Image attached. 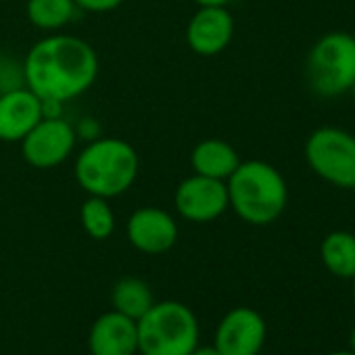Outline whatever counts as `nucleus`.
Listing matches in <instances>:
<instances>
[{"mask_svg":"<svg viewBox=\"0 0 355 355\" xmlns=\"http://www.w3.org/2000/svg\"><path fill=\"white\" fill-rule=\"evenodd\" d=\"M24 82L40 101L65 103L84 94L98 76L94 49L76 36H49L24 61Z\"/></svg>","mask_w":355,"mask_h":355,"instance_id":"nucleus-1","label":"nucleus"},{"mask_svg":"<svg viewBox=\"0 0 355 355\" xmlns=\"http://www.w3.org/2000/svg\"><path fill=\"white\" fill-rule=\"evenodd\" d=\"M234 214L253 226L276 222L288 203V187L282 173L268 161H241L226 182Z\"/></svg>","mask_w":355,"mask_h":355,"instance_id":"nucleus-2","label":"nucleus"},{"mask_svg":"<svg viewBox=\"0 0 355 355\" xmlns=\"http://www.w3.org/2000/svg\"><path fill=\"white\" fill-rule=\"evenodd\" d=\"M138 153L136 148L113 136L90 140L78 155L73 173L80 189L90 197L113 199L132 189L138 178Z\"/></svg>","mask_w":355,"mask_h":355,"instance_id":"nucleus-3","label":"nucleus"},{"mask_svg":"<svg viewBox=\"0 0 355 355\" xmlns=\"http://www.w3.org/2000/svg\"><path fill=\"white\" fill-rule=\"evenodd\" d=\"M140 355H189L199 345V320L180 301H155L136 322Z\"/></svg>","mask_w":355,"mask_h":355,"instance_id":"nucleus-4","label":"nucleus"},{"mask_svg":"<svg viewBox=\"0 0 355 355\" xmlns=\"http://www.w3.org/2000/svg\"><path fill=\"white\" fill-rule=\"evenodd\" d=\"M305 78L318 96L334 98L349 92L355 82V36L324 34L307 55Z\"/></svg>","mask_w":355,"mask_h":355,"instance_id":"nucleus-5","label":"nucleus"},{"mask_svg":"<svg viewBox=\"0 0 355 355\" xmlns=\"http://www.w3.org/2000/svg\"><path fill=\"white\" fill-rule=\"evenodd\" d=\"M305 159L313 173L338 189H355V136L347 130L324 125L309 134Z\"/></svg>","mask_w":355,"mask_h":355,"instance_id":"nucleus-6","label":"nucleus"},{"mask_svg":"<svg viewBox=\"0 0 355 355\" xmlns=\"http://www.w3.org/2000/svg\"><path fill=\"white\" fill-rule=\"evenodd\" d=\"M76 140V128L67 119L42 117L21 140V153L32 167L53 169L71 155Z\"/></svg>","mask_w":355,"mask_h":355,"instance_id":"nucleus-7","label":"nucleus"},{"mask_svg":"<svg viewBox=\"0 0 355 355\" xmlns=\"http://www.w3.org/2000/svg\"><path fill=\"white\" fill-rule=\"evenodd\" d=\"M173 203L178 214L193 224L214 222L230 207L226 182L199 173L178 184Z\"/></svg>","mask_w":355,"mask_h":355,"instance_id":"nucleus-8","label":"nucleus"},{"mask_svg":"<svg viewBox=\"0 0 355 355\" xmlns=\"http://www.w3.org/2000/svg\"><path fill=\"white\" fill-rule=\"evenodd\" d=\"M266 320L253 307L230 309L216 328V349L222 355H259L266 343Z\"/></svg>","mask_w":355,"mask_h":355,"instance_id":"nucleus-9","label":"nucleus"},{"mask_svg":"<svg viewBox=\"0 0 355 355\" xmlns=\"http://www.w3.org/2000/svg\"><path fill=\"white\" fill-rule=\"evenodd\" d=\"M128 241L134 249L146 255H161L178 241L175 220L159 207H142L134 211L125 224Z\"/></svg>","mask_w":355,"mask_h":355,"instance_id":"nucleus-10","label":"nucleus"},{"mask_svg":"<svg viewBox=\"0 0 355 355\" xmlns=\"http://www.w3.org/2000/svg\"><path fill=\"white\" fill-rule=\"evenodd\" d=\"M234 36V19L226 7H199L187 28V42L201 57L220 55Z\"/></svg>","mask_w":355,"mask_h":355,"instance_id":"nucleus-11","label":"nucleus"},{"mask_svg":"<svg viewBox=\"0 0 355 355\" xmlns=\"http://www.w3.org/2000/svg\"><path fill=\"white\" fill-rule=\"evenodd\" d=\"M42 117V101L28 86L0 92V140L3 142H21Z\"/></svg>","mask_w":355,"mask_h":355,"instance_id":"nucleus-12","label":"nucleus"},{"mask_svg":"<svg viewBox=\"0 0 355 355\" xmlns=\"http://www.w3.org/2000/svg\"><path fill=\"white\" fill-rule=\"evenodd\" d=\"M92 355H136L138 353V326L136 320L107 311L98 315L88 334Z\"/></svg>","mask_w":355,"mask_h":355,"instance_id":"nucleus-13","label":"nucleus"},{"mask_svg":"<svg viewBox=\"0 0 355 355\" xmlns=\"http://www.w3.org/2000/svg\"><path fill=\"white\" fill-rule=\"evenodd\" d=\"M239 163L241 157L236 148L220 138H207L199 142L191 153V165L195 173L216 178V180H228Z\"/></svg>","mask_w":355,"mask_h":355,"instance_id":"nucleus-14","label":"nucleus"},{"mask_svg":"<svg viewBox=\"0 0 355 355\" xmlns=\"http://www.w3.org/2000/svg\"><path fill=\"white\" fill-rule=\"evenodd\" d=\"M320 257L324 268L336 278L355 276V234L336 230L330 232L320 245Z\"/></svg>","mask_w":355,"mask_h":355,"instance_id":"nucleus-15","label":"nucleus"},{"mask_svg":"<svg viewBox=\"0 0 355 355\" xmlns=\"http://www.w3.org/2000/svg\"><path fill=\"white\" fill-rule=\"evenodd\" d=\"M111 303L115 311L138 322L153 307L155 297H153L150 286L144 280L130 276V278H121L119 282H115L111 291Z\"/></svg>","mask_w":355,"mask_h":355,"instance_id":"nucleus-16","label":"nucleus"},{"mask_svg":"<svg viewBox=\"0 0 355 355\" xmlns=\"http://www.w3.org/2000/svg\"><path fill=\"white\" fill-rule=\"evenodd\" d=\"M73 0H28V19L38 30H61L76 17Z\"/></svg>","mask_w":355,"mask_h":355,"instance_id":"nucleus-17","label":"nucleus"},{"mask_svg":"<svg viewBox=\"0 0 355 355\" xmlns=\"http://www.w3.org/2000/svg\"><path fill=\"white\" fill-rule=\"evenodd\" d=\"M80 222L86 234L94 241H107L115 230V214L109 205V199L90 197L80 207Z\"/></svg>","mask_w":355,"mask_h":355,"instance_id":"nucleus-18","label":"nucleus"},{"mask_svg":"<svg viewBox=\"0 0 355 355\" xmlns=\"http://www.w3.org/2000/svg\"><path fill=\"white\" fill-rule=\"evenodd\" d=\"M76 7L88 13H109L115 11L123 0H73Z\"/></svg>","mask_w":355,"mask_h":355,"instance_id":"nucleus-19","label":"nucleus"},{"mask_svg":"<svg viewBox=\"0 0 355 355\" xmlns=\"http://www.w3.org/2000/svg\"><path fill=\"white\" fill-rule=\"evenodd\" d=\"M189 355H222V353L216 349V345H201V343H199Z\"/></svg>","mask_w":355,"mask_h":355,"instance_id":"nucleus-20","label":"nucleus"},{"mask_svg":"<svg viewBox=\"0 0 355 355\" xmlns=\"http://www.w3.org/2000/svg\"><path fill=\"white\" fill-rule=\"evenodd\" d=\"M199 7H226L230 0H195Z\"/></svg>","mask_w":355,"mask_h":355,"instance_id":"nucleus-21","label":"nucleus"},{"mask_svg":"<svg viewBox=\"0 0 355 355\" xmlns=\"http://www.w3.org/2000/svg\"><path fill=\"white\" fill-rule=\"evenodd\" d=\"M349 343H351V351L355 353V328H353V332H351V338H349Z\"/></svg>","mask_w":355,"mask_h":355,"instance_id":"nucleus-22","label":"nucleus"},{"mask_svg":"<svg viewBox=\"0 0 355 355\" xmlns=\"http://www.w3.org/2000/svg\"><path fill=\"white\" fill-rule=\"evenodd\" d=\"M330 355H355V353L349 349V351H334V353H330Z\"/></svg>","mask_w":355,"mask_h":355,"instance_id":"nucleus-23","label":"nucleus"},{"mask_svg":"<svg viewBox=\"0 0 355 355\" xmlns=\"http://www.w3.org/2000/svg\"><path fill=\"white\" fill-rule=\"evenodd\" d=\"M349 92H351V96H353V101H355V82H353V86H351V90H349Z\"/></svg>","mask_w":355,"mask_h":355,"instance_id":"nucleus-24","label":"nucleus"},{"mask_svg":"<svg viewBox=\"0 0 355 355\" xmlns=\"http://www.w3.org/2000/svg\"><path fill=\"white\" fill-rule=\"evenodd\" d=\"M353 301H355V276H353Z\"/></svg>","mask_w":355,"mask_h":355,"instance_id":"nucleus-25","label":"nucleus"}]
</instances>
